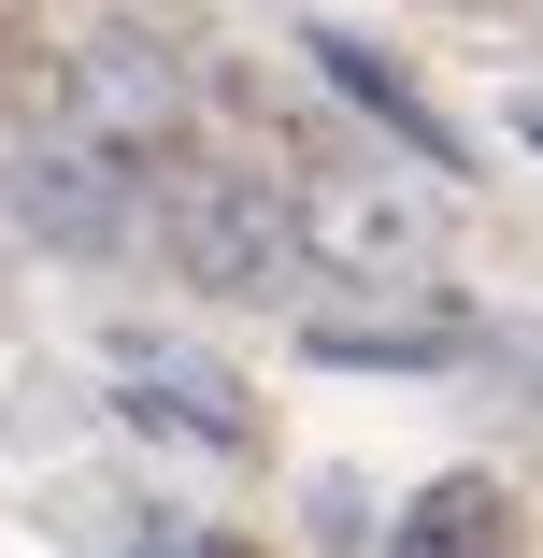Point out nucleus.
Returning <instances> with one entry per match:
<instances>
[{"label": "nucleus", "mask_w": 543, "mask_h": 558, "mask_svg": "<svg viewBox=\"0 0 543 558\" xmlns=\"http://www.w3.org/2000/svg\"><path fill=\"white\" fill-rule=\"evenodd\" d=\"M0 215L44 244V258H129L144 230V172L115 144H86V130H44L15 172H0Z\"/></svg>", "instance_id": "nucleus-1"}, {"label": "nucleus", "mask_w": 543, "mask_h": 558, "mask_svg": "<svg viewBox=\"0 0 543 558\" xmlns=\"http://www.w3.org/2000/svg\"><path fill=\"white\" fill-rule=\"evenodd\" d=\"M172 258H186V287H214V301H286L314 258H300V215L272 201V186H244V172H214V186H172Z\"/></svg>", "instance_id": "nucleus-2"}, {"label": "nucleus", "mask_w": 543, "mask_h": 558, "mask_svg": "<svg viewBox=\"0 0 543 558\" xmlns=\"http://www.w3.org/2000/svg\"><path fill=\"white\" fill-rule=\"evenodd\" d=\"M115 401H129L144 429H172V444H214V459H244V444H258L244 373H214L200 344H158V329H115Z\"/></svg>", "instance_id": "nucleus-3"}, {"label": "nucleus", "mask_w": 543, "mask_h": 558, "mask_svg": "<svg viewBox=\"0 0 543 558\" xmlns=\"http://www.w3.org/2000/svg\"><path fill=\"white\" fill-rule=\"evenodd\" d=\"M300 258H330V272H358V287H415V272H429V215L386 201L372 172H330V186L300 201Z\"/></svg>", "instance_id": "nucleus-4"}, {"label": "nucleus", "mask_w": 543, "mask_h": 558, "mask_svg": "<svg viewBox=\"0 0 543 558\" xmlns=\"http://www.w3.org/2000/svg\"><path fill=\"white\" fill-rule=\"evenodd\" d=\"M72 100H86V144H115V158L186 116V86H172L158 44H72Z\"/></svg>", "instance_id": "nucleus-5"}, {"label": "nucleus", "mask_w": 543, "mask_h": 558, "mask_svg": "<svg viewBox=\"0 0 543 558\" xmlns=\"http://www.w3.org/2000/svg\"><path fill=\"white\" fill-rule=\"evenodd\" d=\"M386 558H501V473H429L386 515Z\"/></svg>", "instance_id": "nucleus-6"}, {"label": "nucleus", "mask_w": 543, "mask_h": 558, "mask_svg": "<svg viewBox=\"0 0 543 558\" xmlns=\"http://www.w3.org/2000/svg\"><path fill=\"white\" fill-rule=\"evenodd\" d=\"M314 72H330V86L358 100V116H386V130H400L415 158H472V144H458L444 116H429V86H415V72H386L372 44H344V29H330V44H314Z\"/></svg>", "instance_id": "nucleus-7"}, {"label": "nucleus", "mask_w": 543, "mask_h": 558, "mask_svg": "<svg viewBox=\"0 0 543 558\" xmlns=\"http://www.w3.org/2000/svg\"><path fill=\"white\" fill-rule=\"evenodd\" d=\"M314 359L330 373H444L458 329L444 315H314Z\"/></svg>", "instance_id": "nucleus-8"}, {"label": "nucleus", "mask_w": 543, "mask_h": 558, "mask_svg": "<svg viewBox=\"0 0 543 558\" xmlns=\"http://www.w3.org/2000/svg\"><path fill=\"white\" fill-rule=\"evenodd\" d=\"M529 144H543V100H529Z\"/></svg>", "instance_id": "nucleus-9"}]
</instances>
